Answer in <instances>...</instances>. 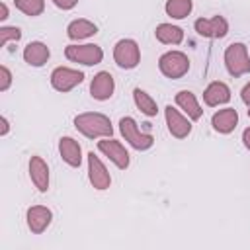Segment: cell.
Listing matches in <instances>:
<instances>
[{"label": "cell", "instance_id": "4fadbf2b", "mask_svg": "<svg viewBox=\"0 0 250 250\" xmlns=\"http://www.w3.org/2000/svg\"><path fill=\"white\" fill-rule=\"evenodd\" d=\"M25 219H27V227L33 234H41L53 221V213L49 207L45 205H31L25 213Z\"/></svg>", "mask_w": 250, "mask_h": 250}, {"label": "cell", "instance_id": "7a4b0ae2", "mask_svg": "<svg viewBox=\"0 0 250 250\" xmlns=\"http://www.w3.org/2000/svg\"><path fill=\"white\" fill-rule=\"evenodd\" d=\"M225 66L230 76L238 78L250 72V57L248 47L244 43H230L225 49Z\"/></svg>", "mask_w": 250, "mask_h": 250}, {"label": "cell", "instance_id": "1f68e13d", "mask_svg": "<svg viewBox=\"0 0 250 250\" xmlns=\"http://www.w3.org/2000/svg\"><path fill=\"white\" fill-rule=\"evenodd\" d=\"M248 117H250V109H248Z\"/></svg>", "mask_w": 250, "mask_h": 250}, {"label": "cell", "instance_id": "277c9868", "mask_svg": "<svg viewBox=\"0 0 250 250\" xmlns=\"http://www.w3.org/2000/svg\"><path fill=\"white\" fill-rule=\"evenodd\" d=\"M158 68H160V72L166 78L178 80V78H182V76L188 74V70H189V59L182 51H166L158 59Z\"/></svg>", "mask_w": 250, "mask_h": 250}, {"label": "cell", "instance_id": "f1b7e54d", "mask_svg": "<svg viewBox=\"0 0 250 250\" xmlns=\"http://www.w3.org/2000/svg\"><path fill=\"white\" fill-rule=\"evenodd\" d=\"M0 123H2V129H0V135H2V137H6V135H8V131H10V123H8V119H6L4 115L0 117Z\"/></svg>", "mask_w": 250, "mask_h": 250}, {"label": "cell", "instance_id": "8fae6325", "mask_svg": "<svg viewBox=\"0 0 250 250\" xmlns=\"http://www.w3.org/2000/svg\"><path fill=\"white\" fill-rule=\"evenodd\" d=\"M88 178H90V184L100 191L109 189L111 186V176L107 168L104 166L100 156H96L94 152H88Z\"/></svg>", "mask_w": 250, "mask_h": 250}, {"label": "cell", "instance_id": "2e32d148", "mask_svg": "<svg viewBox=\"0 0 250 250\" xmlns=\"http://www.w3.org/2000/svg\"><path fill=\"white\" fill-rule=\"evenodd\" d=\"M29 178L41 193H45L49 189V166L41 156L29 158Z\"/></svg>", "mask_w": 250, "mask_h": 250}, {"label": "cell", "instance_id": "d6986e66", "mask_svg": "<svg viewBox=\"0 0 250 250\" xmlns=\"http://www.w3.org/2000/svg\"><path fill=\"white\" fill-rule=\"evenodd\" d=\"M176 105H178L191 121H197V119H201V115H203V109H201V105H199L195 94L189 92V90H180V92L176 94Z\"/></svg>", "mask_w": 250, "mask_h": 250}, {"label": "cell", "instance_id": "6da1fadb", "mask_svg": "<svg viewBox=\"0 0 250 250\" xmlns=\"http://www.w3.org/2000/svg\"><path fill=\"white\" fill-rule=\"evenodd\" d=\"M74 127L78 133H82L88 139H104L113 135V125L107 115L98 111H86L78 113L74 117Z\"/></svg>", "mask_w": 250, "mask_h": 250}, {"label": "cell", "instance_id": "52a82bcc", "mask_svg": "<svg viewBox=\"0 0 250 250\" xmlns=\"http://www.w3.org/2000/svg\"><path fill=\"white\" fill-rule=\"evenodd\" d=\"M84 80V72L76 70V68H68V66H57L51 72V86L57 92H70L74 90L78 84H82Z\"/></svg>", "mask_w": 250, "mask_h": 250}, {"label": "cell", "instance_id": "30bf717a", "mask_svg": "<svg viewBox=\"0 0 250 250\" xmlns=\"http://www.w3.org/2000/svg\"><path fill=\"white\" fill-rule=\"evenodd\" d=\"M164 115H166V125L168 131L174 139H186L191 133V119L182 115L174 105H166L164 107Z\"/></svg>", "mask_w": 250, "mask_h": 250}, {"label": "cell", "instance_id": "5bb4252c", "mask_svg": "<svg viewBox=\"0 0 250 250\" xmlns=\"http://www.w3.org/2000/svg\"><path fill=\"white\" fill-rule=\"evenodd\" d=\"M211 125L217 133L221 135H229L236 129L238 125V113L234 107H225V109H219L217 113H213L211 117Z\"/></svg>", "mask_w": 250, "mask_h": 250}, {"label": "cell", "instance_id": "f546056e", "mask_svg": "<svg viewBox=\"0 0 250 250\" xmlns=\"http://www.w3.org/2000/svg\"><path fill=\"white\" fill-rule=\"evenodd\" d=\"M242 143H244V146L250 150V127H246V129L242 131Z\"/></svg>", "mask_w": 250, "mask_h": 250}, {"label": "cell", "instance_id": "9c48e42d", "mask_svg": "<svg viewBox=\"0 0 250 250\" xmlns=\"http://www.w3.org/2000/svg\"><path fill=\"white\" fill-rule=\"evenodd\" d=\"M193 27L201 37H207V39H223L229 33V21L223 16L199 18L195 20Z\"/></svg>", "mask_w": 250, "mask_h": 250}, {"label": "cell", "instance_id": "ba28073f", "mask_svg": "<svg viewBox=\"0 0 250 250\" xmlns=\"http://www.w3.org/2000/svg\"><path fill=\"white\" fill-rule=\"evenodd\" d=\"M98 148H100V152H102L104 156H107L119 170L129 168V162H131L129 152H127V148H125L119 141H115V139H111V137H104L102 141H98Z\"/></svg>", "mask_w": 250, "mask_h": 250}, {"label": "cell", "instance_id": "44dd1931", "mask_svg": "<svg viewBox=\"0 0 250 250\" xmlns=\"http://www.w3.org/2000/svg\"><path fill=\"white\" fill-rule=\"evenodd\" d=\"M154 35L164 45H180L184 41V29L172 23H158L154 29Z\"/></svg>", "mask_w": 250, "mask_h": 250}, {"label": "cell", "instance_id": "603a6c76", "mask_svg": "<svg viewBox=\"0 0 250 250\" xmlns=\"http://www.w3.org/2000/svg\"><path fill=\"white\" fill-rule=\"evenodd\" d=\"M164 10H166V16H170L174 20H184L191 14L193 2L191 0H166Z\"/></svg>", "mask_w": 250, "mask_h": 250}, {"label": "cell", "instance_id": "e0dca14e", "mask_svg": "<svg viewBox=\"0 0 250 250\" xmlns=\"http://www.w3.org/2000/svg\"><path fill=\"white\" fill-rule=\"evenodd\" d=\"M230 100V88L221 82V80H215L211 82L205 90H203V102L209 105V107H217V105H223Z\"/></svg>", "mask_w": 250, "mask_h": 250}, {"label": "cell", "instance_id": "ac0fdd59", "mask_svg": "<svg viewBox=\"0 0 250 250\" xmlns=\"http://www.w3.org/2000/svg\"><path fill=\"white\" fill-rule=\"evenodd\" d=\"M49 57H51V51L43 41H31L23 49V61L29 66H35V68L43 66L49 61Z\"/></svg>", "mask_w": 250, "mask_h": 250}, {"label": "cell", "instance_id": "4dcf8cb0", "mask_svg": "<svg viewBox=\"0 0 250 250\" xmlns=\"http://www.w3.org/2000/svg\"><path fill=\"white\" fill-rule=\"evenodd\" d=\"M6 18H8V6H6V2H2L0 4V20L4 21Z\"/></svg>", "mask_w": 250, "mask_h": 250}, {"label": "cell", "instance_id": "d4e9b609", "mask_svg": "<svg viewBox=\"0 0 250 250\" xmlns=\"http://www.w3.org/2000/svg\"><path fill=\"white\" fill-rule=\"evenodd\" d=\"M21 39V29L16 25H2L0 27V45L6 47L10 41H20Z\"/></svg>", "mask_w": 250, "mask_h": 250}, {"label": "cell", "instance_id": "83f0119b", "mask_svg": "<svg viewBox=\"0 0 250 250\" xmlns=\"http://www.w3.org/2000/svg\"><path fill=\"white\" fill-rule=\"evenodd\" d=\"M240 100H242V102H244V104L250 107V82H248V84L242 88V92H240Z\"/></svg>", "mask_w": 250, "mask_h": 250}, {"label": "cell", "instance_id": "ffe728a7", "mask_svg": "<svg viewBox=\"0 0 250 250\" xmlns=\"http://www.w3.org/2000/svg\"><path fill=\"white\" fill-rule=\"evenodd\" d=\"M96 33H98V25L94 21H90V20H84V18L70 21L68 27H66V35L72 41H82V39H88V37H92Z\"/></svg>", "mask_w": 250, "mask_h": 250}, {"label": "cell", "instance_id": "4316f807", "mask_svg": "<svg viewBox=\"0 0 250 250\" xmlns=\"http://www.w3.org/2000/svg\"><path fill=\"white\" fill-rule=\"evenodd\" d=\"M59 10H72L76 4H78V0H51Z\"/></svg>", "mask_w": 250, "mask_h": 250}, {"label": "cell", "instance_id": "3957f363", "mask_svg": "<svg viewBox=\"0 0 250 250\" xmlns=\"http://www.w3.org/2000/svg\"><path fill=\"white\" fill-rule=\"evenodd\" d=\"M119 131L123 135V139L135 148V150H148L154 145V137L150 133H145L139 129L137 121L133 117H121L119 119Z\"/></svg>", "mask_w": 250, "mask_h": 250}, {"label": "cell", "instance_id": "484cf974", "mask_svg": "<svg viewBox=\"0 0 250 250\" xmlns=\"http://www.w3.org/2000/svg\"><path fill=\"white\" fill-rule=\"evenodd\" d=\"M10 84H12V72L6 64H2L0 66V92H6L10 88Z\"/></svg>", "mask_w": 250, "mask_h": 250}, {"label": "cell", "instance_id": "cb8c5ba5", "mask_svg": "<svg viewBox=\"0 0 250 250\" xmlns=\"http://www.w3.org/2000/svg\"><path fill=\"white\" fill-rule=\"evenodd\" d=\"M14 4L21 14L31 16V18L41 16L45 10V0H14Z\"/></svg>", "mask_w": 250, "mask_h": 250}, {"label": "cell", "instance_id": "9a60e30c", "mask_svg": "<svg viewBox=\"0 0 250 250\" xmlns=\"http://www.w3.org/2000/svg\"><path fill=\"white\" fill-rule=\"evenodd\" d=\"M59 154L61 158L72 166V168H80L82 164V148H80V143L72 137H62L59 141Z\"/></svg>", "mask_w": 250, "mask_h": 250}, {"label": "cell", "instance_id": "5b68a950", "mask_svg": "<svg viewBox=\"0 0 250 250\" xmlns=\"http://www.w3.org/2000/svg\"><path fill=\"white\" fill-rule=\"evenodd\" d=\"M64 57L72 62H80L84 66H94L104 61V51L100 45L86 43V45H66Z\"/></svg>", "mask_w": 250, "mask_h": 250}, {"label": "cell", "instance_id": "7402d4cb", "mask_svg": "<svg viewBox=\"0 0 250 250\" xmlns=\"http://www.w3.org/2000/svg\"><path fill=\"white\" fill-rule=\"evenodd\" d=\"M133 100H135V105L146 115V117H154L158 113V105L156 102L150 98V94H146L145 90L141 88H135L133 90Z\"/></svg>", "mask_w": 250, "mask_h": 250}, {"label": "cell", "instance_id": "7c38bea8", "mask_svg": "<svg viewBox=\"0 0 250 250\" xmlns=\"http://www.w3.org/2000/svg\"><path fill=\"white\" fill-rule=\"evenodd\" d=\"M113 90H115V80L107 70L98 72L90 82V96L98 102L109 100L113 96Z\"/></svg>", "mask_w": 250, "mask_h": 250}, {"label": "cell", "instance_id": "8992f818", "mask_svg": "<svg viewBox=\"0 0 250 250\" xmlns=\"http://www.w3.org/2000/svg\"><path fill=\"white\" fill-rule=\"evenodd\" d=\"M113 61L119 68L131 70L141 62V49L135 39H119L113 47Z\"/></svg>", "mask_w": 250, "mask_h": 250}]
</instances>
